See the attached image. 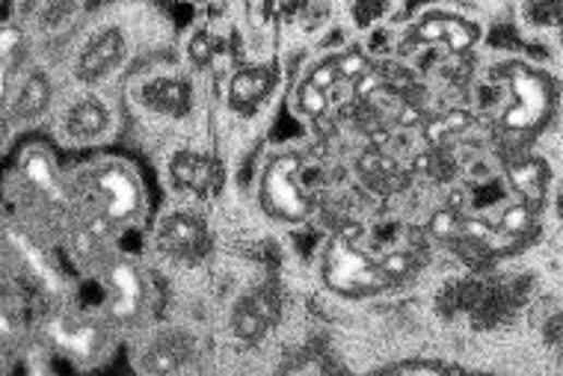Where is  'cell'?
I'll use <instances>...</instances> for the list:
<instances>
[{"label":"cell","mask_w":563,"mask_h":376,"mask_svg":"<svg viewBox=\"0 0 563 376\" xmlns=\"http://www.w3.org/2000/svg\"><path fill=\"white\" fill-rule=\"evenodd\" d=\"M504 81H507L511 98L501 110V131L513 140H531L552 119L554 105H558V86L549 74L528 63L504 65Z\"/></svg>","instance_id":"6da1fadb"},{"label":"cell","mask_w":563,"mask_h":376,"mask_svg":"<svg viewBox=\"0 0 563 376\" xmlns=\"http://www.w3.org/2000/svg\"><path fill=\"white\" fill-rule=\"evenodd\" d=\"M81 196L86 208L107 226H128L143 210V187L140 178L125 163H98L81 175Z\"/></svg>","instance_id":"7a4b0ae2"},{"label":"cell","mask_w":563,"mask_h":376,"mask_svg":"<svg viewBox=\"0 0 563 376\" xmlns=\"http://www.w3.org/2000/svg\"><path fill=\"white\" fill-rule=\"evenodd\" d=\"M324 284L342 296H371L395 288L380 258H371L350 231L335 234L324 252Z\"/></svg>","instance_id":"3957f363"},{"label":"cell","mask_w":563,"mask_h":376,"mask_svg":"<svg viewBox=\"0 0 563 376\" xmlns=\"http://www.w3.org/2000/svg\"><path fill=\"white\" fill-rule=\"evenodd\" d=\"M261 208L279 222H303L312 210V196L303 184V157L297 151L273 157L261 175Z\"/></svg>","instance_id":"277c9868"},{"label":"cell","mask_w":563,"mask_h":376,"mask_svg":"<svg viewBox=\"0 0 563 376\" xmlns=\"http://www.w3.org/2000/svg\"><path fill=\"white\" fill-rule=\"evenodd\" d=\"M157 250L176 258V262H196L208 250V226L202 217L188 214V210H176L160 220L155 234Z\"/></svg>","instance_id":"5b68a950"},{"label":"cell","mask_w":563,"mask_h":376,"mask_svg":"<svg viewBox=\"0 0 563 376\" xmlns=\"http://www.w3.org/2000/svg\"><path fill=\"white\" fill-rule=\"evenodd\" d=\"M412 39L421 45H439L451 53L471 51L480 39V27L457 12L430 10L412 24Z\"/></svg>","instance_id":"8992f818"},{"label":"cell","mask_w":563,"mask_h":376,"mask_svg":"<svg viewBox=\"0 0 563 376\" xmlns=\"http://www.w3.org/2000/svg\"><path fill=\"white\" fill-rule=\"evenodd\" d=\"M279 317V293L273 288H255L247 296H240L238 305L231 308V332L247 344H255Z\"/></svg>","instance_id":"52a82bcc"},{"label":"cell","mask_w":563,"mask_h":376,"mask_svg":"<svg viewBox=\"0 0 563 376\" xmlns=\"http://www.w3.org/2000/svg\"><path fill=\"white\" fill-rule=\"evenodd\" d=\"M122 60H125V36L116 27H107V31L95 33L77 57V77L86 84L105 81L107 74L119 69Z\"/></svg>","instance_id":"ba28073f"},{"label":"cell","mask_w":563,"mask_h":376,"mask_svg":"<svg viewBox=\"0 0 563 376\" xmlns=\"http://www.w3.org/2000/svg\"><path fill=\"white\" fill-rule=\"evenodd\" d=\"M136 101L157 116H188L193 105V89L184 77L176 74H160V77H148L146 84L136 89Z\"/></svg>","instance_id":"9c48e42d"},{"label":"cell","mask_w":563,"mask_h":376,"mask_svg":"<svg viewBox=\"0 0 563 376\" xmlns=\"http://www.w3.org/2000/svg\"><path fill=\"white\" fill-rule=\"evenodd\" d=\"M273 86H276L273 65H247L229 81V107L240 116H252L271 98Z\"/></svg>","instance_id":"30bf717a"},{"label":"cell","mask_w":563,"mask_h":376,"mask_svg":"<svg viewBox=\"0 0 563 376\" xmlns=\"http://www.w3.org/2000/svg\"><path fill=\"white\" fill-rule=\"evenodd\" d=\"M169 175L178 187L188 190L193 196L208 199L219 187V167L211 157L199 155V151H176L169 160Z\"/></svg>","instance_id":"8fae6325"},{"label":"cell","mask_w":563,"mask_h":376,"mask_svg":"<svg viewBox=\"0 0 563 376\" xmlns=\"http://www.w3.org/2000/svg\"><path fill=\"white\" fill-rule=\"evenodd\" d=\"M107 128H110V113L95 95L77 98L63 113V134L74 143H93L105 134Z\"/></svg>","instance_id":"7c38bea8"},{"label":"cell","mask_w":563,"mask_h":376,"mask_svg":"<svg viewBox=\"0 0 563 376\" xmlns=\"http://www.w3.org/2000/svg\"><path fill=\"white\" fill-rule=\"evenodd\" d=\"M507 178H511V187L519 193L522 202H528V205L537 208L546 199V193H549L552 172H549V163L542 157L522 155L507 163Z\"/></svg>","instance_id":"4fadbf2b"},{"label":"cell","mask_w":563,"mask_h":376,"mask_svg":"<svg viewBox=\"0 0 563 376\" xmlns=\"http://www.w3.org/2000/svg\"><path fill=\"white\" fill-rule=\"evenodd\" d=\"M359 178L366 181L368 187L376 190V193H395L407 184V172L400 169L395 157L383 155V151H366V155L359 157Z\"/></svg>","instance_id":"5bb4252c"},{"label":"cell","mask_w":563,"mask_h":376,"mask_svg":"<svg viewBox=\"0 0 563 376\" xmlns=\"http://www.w3.org/2000/svg\"><path fill=\"white\" fill-rule=\"evenodd\" d=\"M51 335L65 353L72 355H93L98 344V329L93 324H84L77 317H57L51 324Z\"/></svg>","instance_id":"9a60e30c"},{"label":"cell","mask_w":563,"mask_h":376,"mask_svg":"<svg viewBox=\"0 0 563 376\" xmlns=\"http://www.w3.org/2000/svg\"><path fill=\"white\" fill-rule=\"evenodd\" d=\"M110 293H113L116 317H131L140 308V276L131 264H116L110 270Z\"/></svg>","instance_id":"2e32d148"},{"label":"cell","mask_w":563,"mask_h":376,"mask_svg":"<svg viewBox=\"0 0 563 376\" xmlns=\"http://www.w3.org/2000/svg\"><path fill=\"white\" fill-rule=\"evenodd\" d=\"M48 105H51V84H48V77L43 72H33L19 89L15 116L19 119H36V116L48 110Z\"/></svg>","instance_id":"e0dca14e"},{"label":"cell","mask_w":563,"mask_h":376,"mask_svg":"<svg viewBox=\"0 0 563 376\" xmlns=\"http://www.w3.org/2000/svg\"><path fill=\"white\" fill-rule=\"evenodd\" d=\"M188 341H181L176 335H169V338H157L152 350L146 353V362L143 367L157 374V371H178V367L188 365Z\"/></svg>","instance_id":"ac0fdd59"},{"label":"cell","mask_w":563,"mask_h":376,"mask_svg":"<svg viewBox=\"0 0 563 376\" xmlns=\"http://www.w3.org/2000/svg\"><path fill=\"white\" fill-rule=\"evenodd\" d=\"M469 128L471 116L466 113V110H448V113L430 119L428 125H424V136H428L430 146H442V143H448L454 136L466 134Z\"/></svg>","instance_id":"d6986e66"},{"label":"cell","mask_w":563,"mask_h":376,"mask_svg":"<svg viewBox=\"0 0 563 376\" xmlns=\"http://www.w3.org/2000/svg\"><path fill=\"white\" fill-rule=\"evenodd\" d=\"M22 172L36 190H43V193H57V184H60V181H57V172H53L51 157L45 155L43 148H31V151L22 157Z\"/></svg>","instance_id":"ffe728a7"},{"label":"cell","mask_w":563,"mask_h":376,"mask_svg":"<svg viewBox=\"0 0 563 376\" xmlns=\"http://www.w3.org/2000/svg\"><path fill=\"white\" fill-rule=\"evenodd\" d=\"M534 222H537V208L528 205V202H519V205H511L499 217V229L504 234H511L513 241H522L525 234H531Z\"/></svg>","instance_id":"44dd1931"},{"label":"cell","mask_w":563,"mask_h":376,"mask_svg":"<svg viewBox=\"0 0 563 376\" xmlns=\"http://www.w3.org/2000/svg\"><path fill=\"white\" fill-rule=\"evenodd\" d=\"M330 98H333V93L314 86L312 81H303V84L297 86V107H300V113H306L309 119H321V116L330 110Z\"/></svg>","instance_id":"7402d4cb"},{"label":"cell","mask_w":563,"mask_h":376,"mask_svg":"<svg viewBox=\"0 0 563 376\" xmlns=\"http://www.w3.org/2000/svg\"><path fill=\"white\" fill-rule=\"evenodd\" d=\"M190 60L196 65H208L214 57H217L219 51V39L214 36V33L208 31V27H202V31H196L193 36H190Z\"/></svg>","instance_id":"603a6c76"},{"label":"cell","mask_w":563,"mask_h":376,"mask_svg":"<svg viewBox=\"0 0 563 376\" xmlns=\"http://www.w3.org/2000/svg\"><path fill=\"white\" fill-rule=\"evenodd\" d=\"M306 81H312L314 86H321L326 93H333L335 86L345 84V77H342V69H338V60H335V57H326L324 63L314 65Z\"/></svg>","instance_id":"cb8c5ba5"},{"label":"cell","mask_w":563,"mask_h":376,"mask_svg":"<svg viewBox=\"0 0 563 376\" xmlns=\"http://www.w3.org/2000/svg\"><path fill=\"white\" fill-rule=\"evenodd\" d=\"M386 371L392 374H463L466 367L451 365V362H397Z\"/></svg>","instance_id":"d4e9b609"},{"label":"cell","mask_w":563,"mask_h":376,"mask_svg":"<svg viewBox=\"0 0 563 376\" xmlns=\"http://www.w3.org/2000/svg\"><path fill=\"white\" fill-rule=\"evenodd\" d=\"M335 60H338V69H342V77L356 84V81H362L368 72H371V65H368L366 53L359 51H345V53H335Z\"/></svg>","instance_id":"484cf974"},{"label":"cell","mask_w":563,"mask_h":376,"mask_svg":"<svg viewBox=\"0 0 563 376\" xmlns=\"http://www.w3.org/2000/svg\"><path fill=\"white\" fill-rule=\"evenodd\" d=\"M300 3H303V0H273V12H279V15H291Z\"/></svg>","instance_id":"4316f807"}]
</instances>
